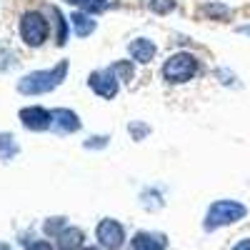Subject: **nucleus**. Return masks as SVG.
I'll return each instance as SVG.
<instances>
[{"label": "nucleus", "mask_w": 250, "mask_h": 250, "mask_svg": "<svg viewBox=\"0 0 250 250\" xmlns=\"http://www.w3.org/2000/svg\"><path fill=\"white\" fill-rule=\"evenodd\" d=\"M65 70H68V60H60L53 70H38V73L25 75L23 80L18 83V90L25 93V95L48 93V90L58 88L60 83H62V78H65Z\"/></svg>", "instance_id": "1"}, {"label": "nucleus", "mask_w": 250, "mask_h": 250, "mask_svg": "<svg viewBox=\"0 0 250 250\" xmlns=\"http://www.w3.org/2000/svg\"><path fill=\"white\" fill-rule=\"evenodd\" d=\"M245 205L238 200H218L210 205V210L205 215V230H218L223 225H230L245 218Z\"/></svg>", "instance_id": "2"}, {"label": "nucleus", "mask_w": 250, "mask_h": 250, "mask_svg": "<svg viewBox=\"0 0 250 250\" xmlns=\"http://www.w3.org/2000/svg\"><path fill=\"white\" fill-rule=\"evenodd\" d=\"M195 73H198V60L190 53H178L168 58V62L163 65V75L168 83H188L190 78H195Z\"/></svg>", "instance_id": "3"}, {"label": "nucleus", "mask_w": 250, "mask_h": 250, "mask_svg": "<svg viewBox=\"0 0 250 250\" xmlns=\"http://www.w3.org/2000/svg\"><path fill=\"white\" fill-rule=\"evenodd\" d=\"M20 35L28 45H43V40L48 38V20L40 13H25L20 20Z\"/></svg>", "instance_id": "4"}, {"label": "nucleus", "mask_w": 250, "mask_h": 250, "mask_svg": "<svg viewBox=\"0 0 250 250\" xmlns=\"http://www.w3.org/2000/svg\"><path fill=\"white\" fill-rule=\"evenodd\" d=\"M98 240L103 248H108V250H120L123 248V240H125V230H123V225L118 220H103L98 225Z\"/></svg>", "instance_id": "5"}, {"label": "nucleus", "mask_w": 250, "mask_h": 250, "mask_svg": "<svg viewBox=\"0 0 250 250\" xmlns=\"http://www.w3.org/2000/svg\"><path fill=\"white\" fill-rule=\"evenodd\" d=\"M88 83H90V88H93L100 98H115V95H118V78H115V73H113L110 68L93 73V75L88 78Z\"/></svg>", "instance_id": "6"}, {"label": "nucleus", "mask_w": 250, "mask_h": 250, "mask_svg": "<svg viewBox=\"0 0 250 250\" xmlns=\"http://www.w3.org/2000/svg\"><path fill=\"white\" fill-rule=\"evenodd\" d=\"M20 120H23L25 128L30 130H45L53 125V113H48L45 108H25V110H20Z\"/></svg>", "instance_id": "7"}, {"label": "nucleus", "mask_w": 250, "mask_h": 250, "mask_svg": "<svg viewBox=\"0 0 250 250\" xmlns=\"http://www.w3.org/2000/svg\"><path fill=\"white\" fill-rule=\"evenodd\" d=\"M53 125L58 130H62V133H75L80 128V120H78L75 113L60 108V110H53Z\"/></svg>", "instance_id": "8"}, {"label": "nucleus", "mask_w": 250, "mask_h": 250, "mask_svg": "<svg viewBox=\"0 0 250 250\" xmlns=\"http://www.w3.org/2000/svg\"><path fill=\"white\" fill-rule=\"evenodd\" d=\"M83 230L80 228H62V233L58 235V248L60 250H80L83 245Z\"/></svg>", "instance_id": "9"}, {"label": "nucleus", "mask_w": 250, "mask_h": 250, "mask_svg": "<svg viewBox=\"0 0 250 250\" xmlns=\"http://www.w3.org/2000/svg\"><path fill=\"white\" fill-rule=\"evenodd\" d=\"M128 50H130V55H133V60H138V62H150L153 60V55H155V45L150 43V40H133V43L128 45Z\"/></svg>", "instance_id": "10"}, {"label": "nucleus", "mask_w": 250, "mask_h": 250, "mask_svg": "<svg viewBox=\"0 0 250 250\" xmlns=\"http://www.w3.org/2000/svg\"><path fill=\"white\" fill-rule=\"evenodd\" d=\"M133 250H165V238L150 235V233H138L133 238Z\"/></svg>", "instance_id": "11"}, {"label": "nucleus", "mask_w": 250, "mask_h": 250, "mask_svg": "<svg viewBox=\"0 0 250 250\" xmlns=\"http://www.w3.org/2000/svg\"><path fill=\"white\" fill-rule=\"evenodd\" d=\"M70 23H73V28H75V33H78L80 38H85V35H90V33L95 30V20H93L88 13H75V15H70Z\"/></svg>", "instance_id": "12"}, {"label": "nucleus", "mask_w": 250, "mask_h": 250, "mask_svg": "<svg viewBox=\"0 0 250 250\" xmlns=\"http://www.w3.org/2000/svg\"><path fill=\"white\" fill-rule=\"evenodd\" d=\"M15 138L13 135H5V133H0V155H3L5 160H10L15 153H18V145L13 143Z\"/></svg>", "instance_id": "13"}, {"label": "nucleus", "mask_w": 250, "mask_h": 250, "mask_svg": "<svg viewBox=\"0 0 250 250\" xmlns=\"http://www.w3.org/2000/svg\"><path fill=\"white\" fill-rule=\"evenodd\" d=\"M110 70L115 73L118 80H130L133 78V65L130 62H115V65H110Z\"/></svg>", "instance_id": "14"}, {"label": "nucleus", "mask_w": 250, "mask_h": 250, "mask_svg": "<svg viewBox=\"0 0 250 250\" xmlns=\"http://www.w3.org/2000/svg\"><path fill=\"white\" fill-rule=\"evenodd\" d=\"M62 228H65V218H53V220L45 223V233L48 235H60Z\"/></svg>", "instance_id": "15"}, {"label": "nucleus", "mask_w": 250, "mask_h": 250, "mask_svg": "<svg viewBox=\"0 0 250 250\" xmlns=\"http://www.w3.org/2000/svg\"><path fill=\"white\" fill-rule=\"evenodd\" d=\"M53 15L58 20V40H55V43L62 45V43H65V18L60 15V10H53Z\"/></svg>", "instance_id": "16"}, {"label": "nucleus", "mask_w": 250, "mask_h": 250, "mask_svg": "<svg viewBox=\"0 0 250 250\" xmlns=\"http://www.w3.org/2000/svg\"><path fill=\"white\" fill-rule=\"evenodd\" d=\"M150 8H153L155 13H170V10L175 8V0H153Z\"/></svg>", "instance_id": "17"}, {"label": "nucleus", "mask_w": 250, "mask_h": 250, "mask_svg": "<svg viewBox=\"0 0 250 250\" xmlns=\"http://www.w3.org/2000/svg\"><path fill=\"white\" fill-rule=\"evenodd\" d=\"M203 10L210 13V15H220V18L228 15V8H225V5H203Z\"/></svg>", "instance_id": "18"}, {"label": "nucleus", "mask_w": 250, "mask_h": 250, "mask_svg": "<svg viewBox=\"0 0 250 250\" xmlns=\"http://www.w3.org/2000/svg\"><path fill=\"white\" fill-rule=\"evenodd\" d=\"M105 3L108 0H85V8H88V13H98L105 8Z\"/></svg>", "instance_id": "19"}, {"label": "nucleus", "mask_w": 250, "mask_h": 250, "mask_svg": "<svg viewBox=\"0 0 250 250\" xmlns=\"http://www.w3.org/2000/svg\"><path fill=\"white\" fill-rule=\"evenodd\" d=\"M28 250H53V248H50V243H45V240H35V243L28 245Z\"/></svg>", "instance_id": "20"}, {"label": "nucleus", "mask_w": 250, "mask_h": 250, "mask_svg": "<svg viewBox=\"0 0 250 250\" xmlns=\"http://www.w3.org/2000/svg\"><path fill=\"white\" fill-rule=\"evenodd\" d=\"M130 130L135 133V138H138V140H140V138H143L145 133H148V128H145V125H133V128H130Z\"/></svg>", "instance_id": "21"}, {"label": "nucleus", "mask_w": 250, "mask_h": 250, "mask_svg": "<svg viewBox=\"0 0 250 250\" xmlns=\"http://www.w3.org/2000/svg\"><path fill=\"white\" fill-rule=\"evenodd\" d=\"M85 145H88V148H90V145H93V148H100V145H105V138H93V143L88 140Z\"/></svg>", "instance_id": "22"}, {"label": "nucleus", "mask_w": 250, "mask_h": 250, "mask_svg": "<svg viewBox=\"0 0 250 250\" xmlns=\"http://www.w3.org/2000/svg\"><path fill=\"white\" fill-rule=\"evenodd\" d=\"M233 250H250V240H240Z\"/></svg>", "instance_id": "23"}, {"label": "nucleus", "mask_w": 250, "mask_h": 250, "mask_svg": "<svg viewBox=\"0 0 250 250\" xmlns=\"http://www.w3.org/2000/svg\"><path fill=\"white\" fill-rule=\"evenodd\" d=\"M68 3H85V0H68Z\"/></svg>", "instance_id": "24"}, {"label": "nucleus", "mask_w": 250, "mask_h": 250, "mask_svg": "<svg viewBox=\"0 0 250 250\" xmlns=\"http://www.w3.org/2000/svg\"><path fill=\"white\" fill-rule=\"evenodd\" d=\"M83 250H98V248H83Z\"/></svg>", "instance_id": "25"}, {"label": "nucleus", "mask_w": 250, "mask_h": 250, "mask_svg": "<svg viewBox=\"0 0 250 250\" xmlns=\"http://www.w3.org/2000/svg\"><path fill=\"white\" fill-rule=\"evenodd\" d=\"M0 250H8V248H5V245H0Z\"/></svg>", "instance_id": "26"}]
</instances>
